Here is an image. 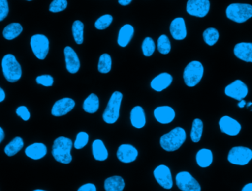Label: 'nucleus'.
I'll return each instance as SVG.
<instances>
[{
  "instance_id": "1",
  "label": "nucleus",
  "mask_w": 252,
  "mask_h": 191,
  "mask_svg": "<svg viewBox=\"0 0 252 191\" xmlns=\"http://www.w3.org/2000/svg\"><path fill=\"white\" fill-rule=\"evenodd\" d=\"M186 132L182 127H176L160 138V145L167 152L178 150L186 140Z\"/></svg>"
},
{
  "instance_id": "2",
  "label": "nucleus",
  "mask_w": 252,
  "mask_h": 191,
  "mask_svg": "<svg viewBox=\"0 0 252 191\" xmlns=\"http://www.w3.org/2000/svg\"><path fill=\"white\" fill-rule=\"evenodd\" d=\"M72 146L73 143L71 139L65 137H58L53 143L52 150L53 158L61 164H70L72 161V157L71 155Z\"/></svg>"
},
{
  "instance_id": "3",
  "label": "nucleus",
  "mask_w": 252,
  "mask_h": 191,
  "mask_svg": "<svg viewBox=\"0 0 252 191\" xmlns=\"http://www.w3.org/2000/svg\"><path fill=\"white\" fill-rule=\"evenodd\" d=\"M1 67L4 78L8 82H17L22 77V68L13 55L7 54L3 57Z\"/></svg>"
},
{
  "instance_id": "4",
  "label": "nucleus",
  "mask_w": 252,
  "mask_h": 191,
  "mask_svg": "<svg viewBox=\"0 0 252 191\" xmlns=\"http://www.w3.org/2000/svg\"><path fill=\"white\" fill-rule=\"evenodd\" d=\"M226 14L228 19L236 23H244L252 17V5L241 3L229 4Z\"/></svg>"
},
{
  "instance_id": "5",
  "label": "nucleus",
  "mask_w": 252,
  "mask_h": 191,
  "mask_svg": "<svg viewBox=\"0 0 252 191\" xmlns=\"http://www.w3.org/2000/svg\"><path fill=\"white\" fill-rule=\"evenodd\" d=\"M123 94L119 91H115L109 99L107 107L103 114V119L109 124H115L120 116Z\"/></svg>"
},
{
  "instance_id": "6",
  "label": "nucleus",
  "mask_w": 252,
  "mask_h": 191,
  "mask_svg": "<svg viewBox=\"0 0 252 191\" xmlns=\"http://www.w3.org/2000/svg\"><path fill=\"white\" fill-rule=\"evenodd\" d=\"M204 75V66L199 61H192L184 71V81L188 87H195L199 83Z\"/></svg>"
},
{
  "instance_id": "7",
  "label": "nucleus",
  "mask_w": 252,
  "mask_h": 191,
  "mask_svg": "<svg viewBox=\"0 0 252 191\" xmlns=\"http://www.w3.org/2000/svg\"><path fill=\"white\" fill-rule=\"evenodd\" d=\"M252 159V150L244 146H235L229 151L228 161L234 165H246Z\"/></svg>"
},
{
  "instance_id": "8",
  "label": "nucleus",
  "mask_w": 252,
  "mask_h": 191,
  "mask_svg": "<svg viewBox=\"0 0 252 191\" xmlns=\"http://www.w3.org/2000/svg\"><path fill=\"white\" fill-rule=\"evenodd\" d=\"M31 46L37 58L39 60H44L46 58L49 53L50 43L45 35L37 34L31 37Z\"/></svg>"
},
{
  "instance_id": "9",
  "label": "nucleus",
  "mask_w": 252,
  "mask_h": 191,
  "mask_svg": "<svg viewBox=\"0 0 252 191\" xmlns=\"http://www.w3.org/2000/svg\"><path fill=\"white\" fill-rule=\"evenodd\" d=\"M178 188L182 191H201L198 182L188 171L179 172L176 177Z\"/></svg>"
},
{
  "instance_id": "10",
  "label": "nucleus",
  "mask_w": 252,
  "mask_h": 191,
  "mask_svg": "<svg viewBox=\"0 0 252 191\" xmlns=\"http://www.w3.org/2000/svg\"><path fill=\"white\" fill-rule=\"evenodd\" d=\"M210 8L209 0H188L187 3V12L195 17H205L208 14Z\"/></svg>"
},
{
  "instance_id": "11",
  "label": "nucleus",
  "mask_w": 252,
  "mask_h": 191,
  "mask_svg": "<svg viewBox=\"0 0 252 191\" xmlns=\"http://www.w3.org/2000/svg\"><path fill=\"white\" fill-rule=\"evenodd\" d=\"M249 89L247 85L240 80L234 81L225 88V94L229 97L241 101L248 95Z\"/></svg>"
},
{
  "instance_id": "12",
  "label": "nucleus",
  "mask_w": 252,
  "mask_h": 191,
  "mask_svg": "<svg viewBox=\"0 0 252 191\" xmlns=\"http://www.w3.org/2000/svg\"><path fill=\"white\" fill-rule=\"evenodd\" d=\"M154 175L157 183L164 189L169 190L173 188V178L171 171L168 167L164 165H158L154 170Z\"/></svg>"
},
{
  "instance_id": "13",
  "label": "nucleus",
  "mask_w": 252,
  "mask_h": 191,
  "mask_svg": "<svg viewBox=\"0 0 252 191\" xmlns=\"http://www.w3.org/2000/svg\"><path fill=\"white\" fill-rule=\"evenodd\" d=\"M219 127L222 133L230 136H238L241 131V124L236 120L227 115L220 118Z\"/></svg>"
},
{
  "instance_id": "14",
  "label": "nucleus",
  "mask_w": 252,
  "mask_h": 191,
  "mask_svg": "<svg viewBox=\"0 0 252 191\" xmlns=\"http://www.w3.org/2000/svg\"><path fill=\"white\" fill-rule=\"evenodd\" d=\"M75 106V101L71 98H63L59 99L54 104L52 108V115L56 117L63 116L72 111Z\"/></svg>"
},
{
  "instance_id": "15",
  "label": "nucleus",
  "mask_w": 252,
  "mask_h": 191,
  "mask_svg": "<svg viewBox=\"0 0 252 191\" xmlns=\"http://www.w3.org/2000/svg\"><path fill=\"white\" fill-rule=\"evenodd\" d=\"M117 157L121 162L130 164L137 158L138 150L132 145L122 144L118 148Z\"/></svg>"
},
{
  "instance_id": "16",
  "label": "nucleus",
  "mask_w": 252,
  "mask_h": 191,
  "mask_svg": "<svg viewBox=\"0 0 252 191\" xmlns=\"http://www.w3.org/2000/svg\"><path fill=\"white\" fill-rule=\"evenodd\" d=\"M64 55L68 72L71 74L77 73L81 67V63L75 50L70 47H65Z\"/></svg>"
},
{
  "instance_id": "17",
  "label": "nucleus",
  "mask_w": 252,
  "mask_h": 191,
  "mask_svg": "<svg viewBox=\"0 0 252 191\" xmlns=\"http://www.w3.org/2000/svg\"><path fill=\"white\" fill-rule=\"evenodd\" d=\"M154 117L156 120L161 124H170L174 120L176 112L171 107H158L154 109Z\"/></svg>"
},
{
  "instance_id": "18",
  "label": "nucleus",
  "mask_w": 252,
  "mask_h": 191,
  "mask_svg": "<svg viewBox=\"0 0 252 191\" xmlns=\"http://www.w3.org/2000/svg\"><path fill=\"white\" fill-rule=\"evenodd\" d=\"M170 33L175 40L182 41L187 37L186 25L182 17L176 18L172 21L170 27Z\"/></svg>"
},
{
  "instance_id": "19",
  "label": "nucleus",
  "mask_w": 252,
  "mask_h": 191,
  "mask_svg": "<svg viewBox=\"0 0 252 191\" xmlns=\"http://www.w3.org/2000/svg\"><path fill=\"white\" fill-rule=\"evenodd\" d=\"M234 54L240 60L252 63V43L242 42L235 45Z\"/></svg>"
},
{
  "instance_id": "20",
  "label": "nucleus",
  "mask_w": 252,
  "mask_h": 191,
  "mask_svg": "<svg viewBox=\"0 0 252 191\" xmlns=\"http://www.w3.org/2000/svg\"><path fill=\"white\" fill-rule=\"evenodd\" d=\"M173 82V77L168 73H161L156 77L151 82V87L157 92H161L168 88Z\"/></svg>"
},
{
  "instance_id": "21",
  "label": "nucleus",
  "mask_w": 252,
  "mask_h": 191,
  "mask_svg": "<svg viewBox=\"0 0 252 191\" xmlns=\"http://www.w3.org/2000/svg\"><path fill=\"white\" fill-rule=\"evenodd\" d=\"M47 153V146L41 143H35L30 145L25 149V155L32 160H40Z\"/></svg>"
},
{
  "instance_id": "22",
  "label": "nucleus",
  "mask_w": 252,
  "mask_h": 191,
  "mask_svg": "<svg viewBox=\"0 0 252 191\" xmlns=\"http://www.w3.org/2000/svg\"><path fill=\"white\" fill-rule=\"evenodd\" d=\"M130 122L132 126L136 129H141L145 127L146 124L145 111L141 106H136L130 112Z\"/></svg>"
},
{
  "instance_id": "23",
  "label": "nucleus",
  "mask_w": 252,
  "mask_h": 191,
  "mask_svg": "<svg viewBox=\"0 0 252 191\" xmlns=\"http://www.w3.org/2000/svg\"><path fill=\"white\" fill-rule=\"evenodd\" d=\"M93 155L97 161H104L109 157V152L101 140H95L93 143Z\"/></svg>"
},
{
  "instance_id": "24",
  "label": "nucleus",
  "mask_w": 252,
  "mask_h": 191,
  "mask_svg": "<svg viewBox=\"0 0 252 191\" xmlns=\"http://www.w3.org/2000/svg\"><path fill=\"white\" fill-rule=\"evenodd\" d=\"M134 33V29L130 25H126L120 29L118 43L120 47H126L132 39Z\"/></svg>"
},
{
  "instance_id": "25",
  "label": "nucleus",
  "mask_w": 252,
  "mask_h": 191,
  "mask_svg": "<svg viewBox=\"0 0 252 191\" xmlns=\"http://www.w3.org/2000/svg\"><path fill=\"white\" fill-rule=\"evenodd\" d=\"M124 188L125 181L120 176H114L105 180L104 189L106 191H123Z\"/></svg>"
},
{
  "instance_id": "26",
  "label": "nucleus",
  "mask_w": 252,
  "mask_h": 191,
  "mask_svg": "<svg viewBox=\"0 0 252 191\" xmlns=\"http://www.w3.org/2000/svg\"><path fill=\"white\" fill-rule=\"evenodd\" d=\"M213 161V155L211 150L207 149H200L196 155V162L201 168L210 166Z\"/></svg>"
},
{
  "instance_id": "27",
  "label": "nucleus",
  "mask_w": 252,
  "mask_h": 191,
  "mask_svg": "<svg viewBox=\"0 0 252 191\" xmlns=\"http://www.w3.org/2000/svg\"><path fill=\"white\" fill-rule=\"evenodd\" d=\"M23 28L19 23H11L4 27L3 30V36L8 41L17 38L22 33Z\"/></svg>"
},
{
  "instance_id": "28",
  "label": "nucleus",
  "mask_w": 252,
  "mask_h": 191,
  "mask_svg": "<svg viewBox=\"0 0 252 191\" xmlns=\"http://www.w3.org/2000/svg\"><path fill=\"white\" fill-rule=\"evenodd\" d=\"M100 102L96 94H91L84 101L83 108L88 113H95L99 109Z\"/></svg>"
},
{
  "instance_id": "29",
  "label": "nucleus",
  "mask_w": 252,
  "mask_h": 191,
  "mask_svg": "<svg viewBox=\"0 0 252 191\" xmlns=\"http://www.w3.org/2000/svg\"><path fill=\"white\" fill-rule=\"evenodd\" d=\"M24 141L21 137H16L4 148V153L8 157L14 156L23 148Z\"/></svg>"
},
{
  "instance_id": "30",
  "label": "nucleus",
  "mask_w": 252,
  "mask_h": 191,
  "mask_svg": "<svg viewBox=\"0 0 252 191\" xmlns=\"http://www.w3.org/2000/svg\"><path fill=\"white\" fill-rule=\"evenodd\" d=\"M204 124L199 118H195L192 122V130H191V140L194 143H198L202 137Z\"/></svg>"
},
{
  "instance_id": "31",
  "label": "nucleus",
  "mask_w": 252,
  "mask_h": 191,
  "mask_svg": "<svg viewBox=\"0 0 252 191\" xmlns=\"http://www.w3.org/2000/svg\"><path fill=\"white\" fill-rule=\"evenodd\" d=\"M84 25L81 21L77 20L72 25V34L77 44L84 42Z\"/></svg>"
},
{
  "instance_id": "32",
  "label": "nucleus",
  "mask_w": 252,
  "mask_h": 191,
  "mask_svg": "<svg viewBox=\"0 0 252 191\" xmlns=\"http://www.w3.org/2000/svg\"><path fill=\"white\" fill-rule=\"evenodd\" d=\"M112 61L111 56L109 54L105 53V54L102 55L100 56V59H99L97 69H98V71L100 73L107 74L112 69Z\"/></svg>"
},
{
  "instance_id": "33",
  "label": "nucleus",
  "mask_w": 252,
  "mask_h": 191,
  "mask_svg": "<svg viewBox=\"0 0 252 191\" xmlns=\"http://www.w3.org/2000/svg\"><path fill=\"white\" fill-rule=\"evenodd\" d=\"M203 38H204L206 44L212 47V46L215 45L219 41V31L215 28H208V29L204 30V33H203Z\"/></svg>"
},
{
  "instance_id": "34",
  "label": "nucleus",
  "mask_w": 252,
  "mask_h": 191,
  "mask_svg": "<svg viewBox=\"0 0 252 191\" xmlns=\"http://www.w3.org/2000/svg\"><path fill=\"white\" fill-rule=\"evenodd\" d=\"M157 48L158 52L162 55H167L171 50V44L168 37L166 35H161L158 38L157 43Z\"/></svg>"
},
{
  "instance_id": "35",
  "label": "nucleus",
  "mask_w": 252,
  "mask_h": 191,
  "mask_svg": "<svg viewBox=\"0 0 252 191\" xmlns=\"http://www.w3.org/2000/svg\"><path fill=\"white\" fill-rule=\"evenodd\" d=\"M112 22H113L112 16L106 14L98 18L94 24V26H95L96 29H99V30H103V29H107Z\"/></svg>"
},
{
  "instance_id": "36",
  "label": "nucleus",
  "mask_w": 252,
  "mask_h": 191,
  "mask_svg": "<svg viewBox=\"0 0 252 191\" xmlns=\"http://www.w3.org/2000/svg\"><path fill=\"white\" fill-rule=\"evenodd\" d=\"M142 53L145 57H150L154 54L155 52V43L153 41L152 38L147 37L143 41L142 45Z\"/></svg>"
},
{
  "instance_id": "37",
  "label": "nucleus",
  "mask_w": 252,
  "mask_h": 191,
  "mask_svg": "<svg viewBox=\"0 0 252 191\" xmlns=\"http://www.w3.org/2000/svg\"><path fill=\"white\" fill-rule=\"evenodd\" d=\"M89 142V135L85 132H80L78 133L74 143V147L76 149H81L87 146Z\"/></svg>"
},
{
  "instance_id": "38",
  "label": "nucleus",
  "mask_w": 252,
  "mask_h": 191,
  "mask_svg": "<svg viewBox=\"0 0 252 191\" xmlns=\"http://www.w3.org/2000/svg\"><path fill=\"white\" fill-rule=\"evenodd\" d=\"M67 0H53L50 4L49 10L52 13L63 11L67 7Z\"/></svg>"
},
{
  "instance_id": "39",
  "label": "nucleus",
  "mask_w": 252,
  "mask_h": 191,
  "mask_svg": "<svg viewBox=\"0 0 252 191\" xmlns=\"http://www.w3.org/2000/svg\"><path fill=\"white\" fill-rule=\"evenodd\" d=\"M35 81H36L37 83L45 87L52 86L53 85V82H54L53 77L48 75L37 77Z\"/></svg>"
},
{
  "instance_id": "40",
  "label": "nucleus",
  "mask_w": 252,
  "mask_h": 191,
  "mask_svg": "<svg viewBox=\"0 0 252 191\" xmlns=\"http://www.w3.org/2000/svg\"><path fill=\"white\" fill-rule=\"evenodd\" d=\"M9 7L7 0H0V22L7 17Z\"/></svg>"
},
{
  "instance_id": "41",
  "label": "nucleus",
  "mask_w": 252,
  "mask_h": 191,
  "mask_svg": "<svg viewBox=\"0 0 252 191\" xmlns=\"http://www.w3.org/2000/svg\"><path fill=\"white\" fill-rule=\"evenodd\" d=\"M16 114L18 116L20 117L23 121H28L31 118V113H30L29 110H28L27 107L20 106L16 109Z\"/></svg>"
},
{
  "instance_id": "42",
  "label": "nucleus",
  "mask_w": 252,
  "mask_h": 191,
  "mask_svg": "<svg viewBox=\"0 0 252 191\" xmlns=\"http://www.w3.org/2000/svg\"><path fill=\"white\" fill-rule=\"evenodd\" d=\"M78 191H97V188L93 183H87L81 186Z\"/></svg>"
},
{
  "instance_id": "43",
  "label": "nucleus",
  "mask_w": 252,
  "mask_h": 191,
  "mask_svg": "<svg viewBox=\"0 0 252 191\" xmlns=\"http://www.w3.org/2000/svg\"><path fill=\"white\" fill-rule=\"evenodd\" d=\"M132 1L133 0H118V2L121 5L127 6L130 4Z\"/></svg>"
},
{
  "instance_id": "44",
  "label": "nucleus",
  "mask_w": 252,
  "mask_h": 191,
  "mask_svg": "<svg viewBox=\"0 0 252 191\" xmlns=\"http://www.w3.org/2000/svg\"><path fill=\"white\" fill-rule=\"evenodd\" d=\"M241 191H252V183H248L244 186Z\"/></svg>"
},
{
  "instance_id": "45",
  "label": "nucleus",
  "mask_w": 252,
  "mask_h": 191,
  "mask_svg": "<svg viewBox=\"0 0 252 191\" xmlns=\"http://www.w3.org/2000/svg\"><path fill=\"white\" fill-rule=\"evenodd\" d=\"M5 99V92L2 88H0V102H3Z\"/></svg>"
},
{
  "instance_id": "46",
  "label": "nucleus",
  "mask_w": 252,
  "mask_h": 191,
  "mask_svg": "<svg viewBox=\"0 0 252 191\" xmlns=\"http://www.w3.org/2000/svg\"><path fill=\"white\" fill-rule=\"evenodd\" d=\"M4 133L3 129L0 127V143L4 140Z\"/></svg>"
},
{
  "instance_id": "47",
  "label": "nucleus",
  "mask_w": 252,
  "mask_h": 191,
  "mask_svg": "<svg viewBox=\"0 0 252 191\" xmlns=\"http://www.w3.org/2000/svg\"><path fill=\"white\" fill-rule=\"evenodd\" d=\"M247 105V102H246V101L244 100V99H243V100L240 101L239 103H238V107L241 108H244V107Z\"/></svg>"
},
{
  "instance_id": "48",
  "label": "nucleus",
  "mask_w": 252,
  "mask_h": 191,
  "mask_svg": "<svg viewBox=\"0 0 252 191\" xmlns=\"http://www.w3.org/2000/svg\"><path fill=\"white\" fill-rule=\"evenodd\" d=\"M251 105H252V102H249V103L247 104V107H248V108H249V107L251 106Z\"/></svg>"
},
{
  "instance_id": "49",
  "label": "nucleus",
  "mask_w": 252,
  "mask_h": 191,
  "mask_svg": "<svg viewBox=\"0 0 252 191\" xmlns=\"http://www.w3.org/2000/svg\"><path fill=\"white\" fill-rule=\"evenodd\" d=\"M33 191H46L41 190V189H37V190H34Z\"/></svg>"
},
{
  "instance_id": "50",
  "label": "nucleus",
  "mask_w": 252,
  "mask_h": 191,
  "mask_svg": "<svg viewBox=\"0 0 252 191\" xmlns=\"http://www.w3.org/2000/svg\"><path fill=\"white\" fill-rule=\"evenodd\" d=\"M27 1H32V0H27Z\"/></svg>"
}]
</instances>
